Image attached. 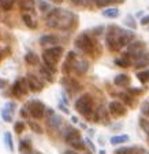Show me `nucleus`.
I'll use <instances>...</instances> for the list:
<instances>
[{"mask_svg": "<svg viewBox=\"0 0 149 154\" xmlns=\"http://www.w3.org/2000/svg\"><path fill=\"white\" fill-rule=\"evenodd\" d=\"M115 154H133V149L130 147H121L115 150Z\"/></svg>", "mask_w": 149, "mask_h": 154, "instance_id": "38", "label": "nucleus"}, {"mask_svg": "<svg viewBox=\"0 0 149 154\" xmlns=\"http://www.w3.org/2000/svg\"><path fill=\"white\" fill-rule=\"evenodd\" d=\"M21 114H22L23 117H26V116H28V112H26V109H22V110H21Z\"/></svg>", "mask_w": 149, "mask_h": 154, "instance_id": "45", "label": "nucleus"}, {"mask_svg": "<svg viewBox=\"0 0 149 154\" xmlns=\"http://www.w3.org/2000/svg\"><path fill=\"white\" fill-rule=\"evenodd\" d=\"M142 14H144L142 11H138V13H137V17H141V15H142Z\"/></svg>", "mask_w": 149, "mask_h": 154, "instance_id": "47", "label": "nucleus"}, {"mask_svg": "<svg viewBox=\"0 0 149 154\" xmlns=\"http://www.w3.org/2000/svg\"><path fill=\"white\" fill-rule=\"evenodd\" d=\"M121 96L126 105H134V96H131L130 94H122Z\"/></svg>", "mask_w": 149, "mask_h": 154, "instance_id": "35", "label": "nucleus"}, {"mask_svg": "<svg viewBox=\"0 0 149 154\" xmlns=\"http://www.w3.org/2000/svg\"><path fill=\"white\" fill-rule=\"evenodd\" d=\"M124 25H127L129 28H131V29H136L137 28V23H136L134 17L133 15H127L126 18H124Z\"/></svg>", "mask_w": 149, "mask_h": 154, "instance_id": "33", "label": "nucleus"}, {"mask_svg": "<svg viewBox=\"0 0 149 154\" xmlns=\"http://www.w3.org/2000/svg\"><path fill=\"white\" fill-rule=\"evenodd\" d=\"M148 154H149V153H148Z\"/></svg>", "mask_w": 149, "mask_h": 154, "instance_id": "53", "label": "nucleus"}, {"mask_svg": "<svg viewBox=\"0 0 149 154\" xmlns=\"http://www.w3.org/2000/svg\"><path fill=\"white\" fill-rule=\"evenodd\" d=\"M141 112H142L144 116H149V102H145L141 107Z\"/></svg>", "mask_w": 149, "mask_h": 154, "instance_id": "39", "label": "nucleus"}, {"mask_svg": "<svg viewBox=\"0 0 149 154\" xmlns=\"http://www.w3.org/2000/svg\"><path fill=\"white\" fill-rule=\"evenodd\" d=\"M15 2L16 0H0V7H1V10H4V11H10V10L14 7Z\"/></svg>", "mask_w": 149, "mask_h": 154, "instance_id": "29", "label": "nucleus"}, {"mask_svg": "<svg viewBox=\"0 0 149 154\" xmlns=\"http://www.w3.org/2000/svg\"><path fill=\"white\" fill-rule=\"evenodd\" d=\"M114 83H115V85H118V87H126V85H129V83H130V79H129V76L127 74H118L116 77L114 79Z\"/></svg>", "mask_w": 149, "mask_h": 154, "instance_id": "19", "label": "nucleus"}, {"mask_svg": "<svg viewBox=\"0 0 149 154\" xmlns=\"http://www.w3.org/2000/svg\"><path fill=\"white\" fill-rule=\"evenodd\" d=\"M47 122L49 125V128L57 129L59 125L62 124V119L57 114H55L54 110H47Z\"/></svg>", "mask_w": 149, "mask_h": 154, "instance_id": "11", "label": "nucleus"}, {"mask_svg": "<svg viewBox=\"0 0 149 154\" xmlns=\"http://www.w3.org/2000/svg\"><path fill=\"white\" fill-rule=\"evenodd\" d=\"M75 47L78 50H81L85 54H90V55H96L97 51V47H96V43L88 33H81L78 37L75 38Z\"/></svg>", "mask_w": 149, "mask_h": 154, "instance_id": "4", "label": "nucleus"}, {"mask_svg": "<svg viewBox=\"0 0 149 154\" xmlns=\"http://www.w3.org/2000/svg\"><path fill=\"white\" fill-rule=\"evenodd\" d=\"M108 110H110V113H111L112 116H115V117H123L127 113L126 106L122 102H119V100H112V102L108 105Z\"/></svg>", "mask_w": 149, "mask_h": 154, "instance_id": "10", "label": "nucleus"}, {"mask_svg": "<svg viewBox=\"0 0 149 154\" xmlns=\"http://www.w3.org/2000/svg\"><path fill=\"white\" fill-rule=\"evenodd\" d=\"M29 91V85L26 79H21V80H16L15 83L11 87V92L13 95H15L16 98H21V96H25Z\"/></svg>", "mask_w": 149, "mask_h": 154, "instance_id": "8", "label": "nucleus"}, {"mask_svg": "<svg viewBox=\"0 0 149 154\" xmlns=\"http://www.w3.org/2000/svg\"><path fill=\"white\" fill-rule=\"evenodd\" d=\"M115 65L116 66H121V67H129L131 65V61L129 59V57H121V58H116L115 59Z\"/></svg>", "mask_w": 149, "mask_h": 154, "instance_id": "25", "label": "nucleus"}, {"mask_svg": "<svg viewBox=\"0 0 149 154\" xmlns=\"http://www.w3.org/2000/svg\"><path fill=\"white\" fill-rule=\"evenodd\" d=\"M85 154H92V153H88V151H86V153H85Z\"/></svg>", "mask_w": 149, "mask_h": 154, "instance_id": "51", "label": "nucleus"}, {"mask_svg": "<svg viewBox=\"0 0 149 154\" xmlns=\"http://www.w3.org/2000/svg\"><path fill=\"white\" fill-rule=\"evenodd\" d=\"M149 23V15H145L141 18V25H148Z\"/></svg>", "mask_w": 149, "mask_h": 154, "instance_id": "42", "label": "nucleus"}, {"mask_svg": "<svg viewBox=\"0 0 149 154\" xmlns=\"http://www.w3.org/2000/svg\"><path fill=\"white\" fill-rule=\"evenodd\" d=\"M40 74H41L42 79H45L48 83H54V80H55V77H54L55 72H52L51 69H48L47 66H44V65H42V66L40 67Z\"/></svg>", "mask_w": 149, "mask_h": 154, "instance_id": "17", "label": "nucleus"}, {"mask_svg": "<svg viewBox=\"0 0 149 154\" xmlns=\"http://www.w3.org/2000/svg\"><path fill=\"white\" fill-rule=\"evenodd\" d=\"M136 35L131 30L119 28L116 25H110L107 30V37H105V43L107 47L111 51H119L121 48H123L124 45H129L134 40Z\"/></svg>", "mask_w": 149, "mask_h": 154, "instance_id": "1", "label": "nucleus"}, {"mask_svg": "<svg viewBox=\"0 0 149 154\" xmlns=\"http://www.w3.org/2000/svg\"><path fill=\"white\" fill-rule=\"evenodd\" d=\"M22 21H23V23H25L29 29H36V28H37V22H36L34 18H33L32 15H29V14H23V15H22Z\"/></svg>", "mask_w": 149, "mask_h": 154, "instance_id": "21", "label": "nucleus"}, {"mask_svg": "<svg viewBox=\"0 0 149 154\" xmlns=\"http://www.w3.org/2000/svg\"><path fill=\"white\" fill-rule=\"evenodd\" d=\"M4 142H6V146L10 149V151H14V143H13V138H11L10 132L4 134Z\"/></svg>", "mask_w": 149, "mask_h": 154, "instance_id": "31", "label": "nucleus"}, {"mask_svg": "<svg viewBox=\"0 0 149 154\" xmlns=\"http://www.w3.org/2000/svg\"><path fill=\"white\" fill-rule=\"evenodd\" d=\"M34 3L36 0H18L19 8L22 11H30V10L34 8Z\"/></svg>", "mask_w": 149, "mask_h": 154, "instance_id": "20", "label": "nucleus"}, {"mask_svg": "<svg viewBox=\"0 0 149 154\" xmlns=\"http://www.w3.org/2000/svg\"><path fill=\"white\" fill-rule=\"evenodd\" d=\"M100 154H105V151H104V150H101V151H100Z\"/></svg>", "mask_w": 149, "mask_h": 154, "instance_id": "50", "label": "nucleus"}, {"mask_svg": "<svg viewBox=\"0 0 149 154\" xmlns=\"http://www.w3.org/2000/svg\"><path fill=\"white\" fill-rule=\"evenodd\" d=\"M89 69V63L83 59H75L73 63V70L77 74H85Z\"/></svg>", "mask_w": 149, "mask_h": 154, "instance_id": "12", "label": "nucleus"}, {"mask_svg": "<svg viewBox=\"0 0 149 154\" xmlns=\"http://www.w3.org/2000/svg\"><path fill=\"white\" fill-rule=\"evenodd\" d=\"M0 8H1V7H0Z\"/></svg>", "mask_w": 149, "mask_h": 154, "instance_id": "52", "label": "nucleus"}, {"mask_svg": "<svg viewBox=\"0 0 149 154\" xmlns=\"http://www.w3.org/2000/svg\"><path fill=\"white\" fill-rule=\"evenodd\" d=\"M93 2H95L96 7H98V8H104V7H108L112 3H116L115 0H93Z\"/></svg>", "mask_w": 149, "mask_h": 154, "instance_id": "30", "label": "nucleus"}, {"mask_svg": "<svg viewBox=\"0 0 149 154\" xmlns=\"http://www.w3.org/2000/svg\"><path fill=\"white\" fill-rule=\"evenodd\" d=\"M63 154H77L75 151H73V150H67V151H64Z\"/></svg>", "mask_w": 149, "mask_h": 154, "instance_id": "46", "label": "nucleus"}, {"mask_svg": "<svg viewBox=\"0 0 149 154\" xmlns=\"http://www.w3.org/2000/svg\"><path fill=\"white\" fill-rule=\"evenodd\" d=\"M115 2H116V3H123L124 0H115Z\"/></svg>", "mask_w": 149, "mask_h": 154, "instance_id": "49", "label": "nucleus"}, {"mask_svg": "<svg viewBox=\"0 0 149 154\" xmlns=\"http://www.w3.org/2000/svg\"><path fill=\"white\" fill-rule=\"evenodd\" d=\"M103 15L107 17V18H116L119 15V10L115 8V7H108L103 11Z\"/></svg>", "mask_w": 149, "mask_h": 154, "instance_id": "26", "label": "nucleus"}, {"mask_svg": "<svg viewBox=\"0 0 149 154\" xmlns=\"http://www.w3.org/2000/svg\"><path fill=\"white\" fill-rule=\"evenodd\" d=\"M4 87H7V81L0 79V88H4Z\"/></svg>", "mask_w": 149, "mask_h": 154, "instance_id": "44", "label": "nucleus"}, {"mask_svg": "<svg viewBox=\"0 0 149 154\" xmlns=\"http://www.w3.org/2000/svg\"><path fill=\"white\" fill-rule=\"evenodd\" d=\"M59 42H60V38L57 37V36H55V35H44V36L40 37V44L41 45H48V44L55 45Z\"/></svg>", "mask_w": 149, "mask_h": 154, "instance_id": "16", "label": "nucleus"}, {"mask_svg": "<svg viewBox=\"0 0 149 154\" xmlns=\"http://www.w3.org/2000/svg\"><path fill=\"white\" fill-rule=\"evenodd\" d=\"M26 109L29 110L30 116L34 117V119H42V116L45 114V106L44 103H41L40 100H32V102H29L28 106H26Z\"/></svg>", "mask_w": 149, "mask_h": 154, "instance_id": "6", "label": "nucleus"}, {"mask_svg": "<svg viewBox=\"0 0 149 154\" xmlns=\"http://www.w3.org/2000/svg\"><path fill=\"white\" fill-rule=\"evenodd\" d=\"M38 10H40V13L42 14H48L49 11H51V4L48 3V2H45V0H38Z\"/></svg>", "mask_w": 149, "mask_h": 154, "instance_id": "27", "label": "nucleus"}, {"mask_svg": "<svg viewBox=\"0 0 149 154\" xmlns=\"http://www.w3.org/2000/svg\"><path fill=\"white\" fill-rule=\"evenodd\" d=\"M52 2H55V3H62L63 0H52Z\"/></svg>", "mask_w": 149, "mask_h": 154, "instance_id": "48", "label": "nucleus"}, {"mask_svg": "<svg viewBox=\"0 0 149 154\" xmlns=\"http://www.w3.org/2000/svg\"><path fill=\"white\" fill-rule=\"evenodd\" d=\"M103 29H104L103 26H98V28H95V29L92 30V33H93V35H100V33L103 32Z\"/></svg>", "mask_w": 149, "mask_h": 154, "instance_id": "41", "label": "nucleus"}, {"mask_svg": "<svg viewBox=\"0 0 149 154\" xmlns=\"http://www.w3.org/2000/svg\"><path fill=\"white\" fill-rule=\"evenodd\" d=\"M137 79L141 81L142 84H146L149 81V70H144V72H140L137 74Z\"/></svg>", "mask_w": 149, "mask_h": 154, "instance_id": "32", "label": "nucleus"}, {"mask_svg": "<svg viewBox=\"0 0 149 154\" xmlns=\"http://www.w3.org/2000/svg\"><path fill=\"white\" fill-rule=\"evenodd\" d=\"M93 106H95V102H93L92 95H89V94H83L75 100V110L85 117L93 113Z\"/></svg>", "mask_w": 149, "mask_h": 154, "instance_id": "5", "label": "nucleus"}, {"mask_svg": "<svg viewBox=\"0 0 149 154\" xmlns=\"http://www.w3.org/2000/svg\"><path fill=\"white\" fill-rule=\"evenodd\" d=\"M29 127H30V129H32V131H34L36 134H42V128L37 124V122H34V121H29Z\"/></svg>", "mask_w": 149, "mask_h": 154, "instance_id": "36", "label": "nucleus"}, {"mask_svg": "<svg viewBox=\"0 0 149 154\" xmlns=\"http://www.w3.org/2000/svg\"><path fill=\"white\" fill-rule=\"evenodd\" d=\"M77 17L74 13L63 8H54L45 17V25L51 29H60V30H69L74 26Z\"/></svg>", "mask_w": 149, "mask_h": 154, "instance_id": "2", "label": "nucleus"}, {"mask_svg": "<svg viewBox=\"0 0 149 154\" xmlns=\"http://www.w3.org/2000/svg\"><path fill=\"white\" fill-rule=\"evenodd\" d=\"M26 81H28V85H29V90L33 91V92H40V91L44 88V84L42 81L38 79L37 76L32 73H28L26 74Z\"/></svg>", "mask_w": 149, "mask_h": 154, "instance_id": "9", "label": "nucleus"}, {"mask_svg": "<svg viewBox=\"0 0 149 154\" xmlns=\"http://www.w3.org/2000/svg\"><path fill=\"white\" fill-rule=\"evenodd\" d=\"M85 143L88 144L89 147H90V150H92V151H95V150H96V149H95V146H93V143H92V142H90V140H89V139H86V140H85Z\"/></svg>", "mask_w": 149, "mask_h": 154, "instance_id": "43", "label": "nucleus"}, {"mask_svg": "<svg viewBox=\"0 0 149 154\" xmlns=\"http://www.w3.org/2000/svg\"><path fill=\"white\" fill-rule=\"evenodd\" d=\"M74 6H83L86 3V0H70Z\"/></svg>", "mask_w": 149, "mask_h": 154, "instance_id": "40", "label": "nucleus"}, {"mask_svg": "<svg viewBox=\"0 0 149 154\" xmlns=\"http://www.w3.org/2000/svg\"><path fill=\"white\" fill-rule=\"evenodd\" d=\"M127 140H129L127 135H118V136H112L110 142H111V144H122Z\"/></svg>", "mask_w": 149, "mask_h": 154, "instance_id": "28", "label": "nucleus"}, {"mask_svg": "<svg viewBox=\"0 0 149 154\" xmlns=\"http://www.w3.org/2000/svg\"><path fill=\"white\" fill-rule=\"evenodd\" d=\"M63 84H64V88L69 90L70 92H77V91L81 90L79 84L77 83L75 80H73V79H66V80H63Z\"/></svg>", "mask_w": 149, "mask_h": 154, "instance_id": "18", "label": "nucleus"}, {"mask_svg": "<svg viewBox=\"0 0 149 154\" xmlns=\"http://www.w3.org/2000/svg\"><path fill=\"white\" fill-rule=\"evenodd\" d=\"M108 119V114H107V109H104L103 106H100L97 109V112H96L95 114V120L93 121H100V120H107Z\"/></svg>", "mask_w": 149, "mask_h": 154, "instance_id": "24", "label": "nucleus"}, {"mask_svg": "<svg viewBox=\"0 0 149 154\" xmlns=\"http://www.w3.org/2000/svg\"><path fill=\"white\" fill-rule=\"evenodd\" d=\"M142 52H145V43L140 42V40H133L130 44L127 45V57L137 58L138 55H141Z\"/></svg>", "mask_w": 149, "mask_h": 154, "instance_id": "7", "label": "nucleus"}, {"mask_svg": "<svg viewBox=\"0 0 149 154\" xmlns=\"http://www.w3.org/2000/svg\"><path fill=\"white\" fill-rule=\"evenodd\" d=\"M19 150L22 151L23 154H28L32 151V143L29 139H23V140L19 142Z\"/></svg>", "mask_w": 149, "mask_h": 154, "instance_id": "22", "label": "nucleus"}, {"mask_svg": "<svg viewBox=\"0 0 149 154\" xmlns=\"http://www.w3.org/2000/svg\"><path fill=\"white\" fill-rule=\"evenodd\" d=\"M81 138V134H79L78 129H74V128H69L67 129V132L64 134V139H66L67 143H73V142H75L77 139Z\"/></svg>", "mask_w": 149, "mask_h": 154, "instance_id": "15", "label": "nucleus"}, {"mask_svg": "<svg viewBox=\"0 0 149 154\" xmlns=\"http://www.w3.org/2000/svg\"><path fill=\"white\" fill-rule=\"evenodd\" d=\"M63 55V47L60 45H52L51 48H47L42 52V61L44 66L51 69L52 72H56V63Z\"/></svg>", "mask_w": 149, "mask_h": 154, "instance_id": "3", "label": "nucleus"}, {"mask_svg": "<svg viewBox=\"0 0 149 154\" xmlns=\"http://www.w3.org/2000/svg\"><path fill=\"white\" fill-rule=\"evenodd\" d=\"M148 65H149V52L148 51L142 52L141 55L134 58V66H136L137 69H140V67H146Z\"/></svg>", "mask_w": 149, "mask_h": 154, "instance_id": "14", "label": "nucleus"}, {"mask_svg": "<svg viewBox=\"0 0 149 154\" xmlns=\"http://www.w3.org/2000/svg\"><path fill=\"white\" fill-rule=\"evenodd\" d=\"M23 129H25V124H23L22 121H18L14 124V131L16 132V134H21V132H23Z\"/></svg>", "mask_w": 149, "mask_h": 154, "instance_id": "37", "label": "nucleus"}, {"mask_svg": "<svg viewBox=\"0 0 149 154\" xmlns=\"http://www.w3.org/2000/svg\"><path fill=\"white\" fill-rule=\"evenodd\" d=\"M14 107H15V103L8 102L3 109H1V117L6 122H10L13 120V114H14Z\"/></svg>", "mask_w": 149, "mask_h": 154, "instance_id": "13", "label": "nucleus"}, {"mask_svg": "<svg viewBox=\"0 0 149 154\" xmlns=\"http://www.w3.org/2000/svg\"><path fill=\"white\" fill-rule=\"evenodd\" d=\"M25 62L28 65H32V66H34V65H38L40 59H38V57L34 54V52H28V54L25 55Z\"/></svg>", "mask_w": 149, "mask_h": 154, "instance_id": "23", "label": "nucleus"}, {"mask_svg": "<svg viewBox=\"0 0 149 154\" xmlns=\"http://www.w3.org/2000/svg\"><path fill=\"white\" fill-rule=\"evenodd\" d=\"M71 144H73V147L75 149V150H83V149H85V142H83L81 138L77 139V140L73 142Z\"/></svg>", "mask_w": 149, "mask_h": 154, "instance_id": "34", "label": "nucleus"}]
</instances>
